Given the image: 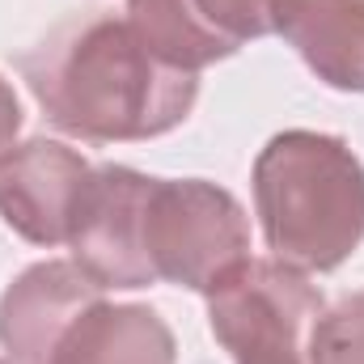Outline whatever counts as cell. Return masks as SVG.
I'll use <instances>...</instances> for the list:
<instances>
[{"mask_svg":"<svg viewBox=\"0 0 364 364\" xmlns=\"http://www.w3.org/2000/svg\"><path fill=\"white\" fill-rule=\"evenodd\" d=\"M17 132H21V102H17L13 85L0 77V161L13 153V144H17Z\"/></svg>","mask_w":364,"mask_h":364,"instance_id":"12","label":"cell"},{"mask_svg":"<svg viewBox=\"0 0 364 364\" xmlns=\"http://www.w3.org/2000/svg\"><path fill=\"white\" fill-rule=\"evenodd\" d=\"M127 21L166 64L199 73L272 34V0H127Z\"/></svg>","mask_w":364,"mask_h":364,"instance_id":"6","label":"cell"},{"mask_svg":"<svg viewBox=\"0 0 364 364\" xmlns=\"http://www.w3.org/2000/svg\"><path fill=\"white\" fill-rule=\"evenodd\" d=\"M322 309L318 284L279 259H250L208 292L212 335L233 364H309V335Z\"/></svg>","mask_w":364,"mask_h":364,"instance_id":"4","label":"cell"},{"mask_svg":"<svg viewBox=\"0 0 364 364\" xmlns=\"http://www.w3.org/2000/svg\"><path fill=\"white\" fill-rule=\"evenodd\" d=\"M51 364H178L170 326L149 305H90Z\"/></svg>","mask_w":364,"mask_h":364,"instance_id":"10","label":"cell"},{"mask_svg":"<svg viewBox=\"0 0 364 364\" xmlns=\"http://www.w3.org/2000/svg\"><path fill=\"white\" fill-rule=\"evenodd\" d=\"M17 68L47 123L90 144L166 136L199 97V73L166 64L136 26L114 13L55 26Z\"/></svg>","mask_w":364,"mask_h":364,"instance_id":"1","label":"cell"},{"mask_svg":"<svg viewBox=\"0 0 364 364\" xmlns=\"http://www.w3.org/2000/svg\"><path fill=\"white\" fill-rule=\"evenodd\" d=\"M149 195L153 178L127 166H97L77 199L68 246L73 263L97 288H149L157 272L149 263Z\"/></svg>","mask_w":364,"mask_h":364,"instance_id":"5","label":"cell"},{"mask_svg":"<svg viewBox=\"0 0 364 364\" xmlns=\"http://www.w3.org/2000/svg\"><path fill=\"white\" fill-rule=\"evenodd\" d=\"M255 212L279 263L335 272L364 242L360 157L326 132H279L255 161Z\"/></svg>","mask_w":364,"mask_h":364,"instance_id":"2","label":"cell"},{"mask_svg":"<svg viewBox=\"0 0 364 364\" xmlns=\"http://www.w3.org/2000/svg\"><path fill=\"white\" fill-rule=\"evenodd\" d=\"M144 242L157 279L208 296L250 263V216L208 178H153Z\"/></svg>","mask_w":364,"mask_h":364,"instance_id":"3","label":"cell"},{"mask_svg":"<svg viewBox=\"0 0 364 364\" xmlns=\"http://www.w3.org/2000/svg\"><path fill=\"white\" fill-rule=\"evenodd\" d=\"M272 34L331 90L364 93V0H272Z\"/></svg>","mask_w":364,"mask_h":364,"instance_id":"9","label":"cell"},{"mask_svg":"<svg viewBox=\"0 0 364 364\" xmlns=\"http://www.w3.org/2000/svg\"><path fill=\"white\" fill-rule=\"evenodd\" d=\"M309 364H364V288L322 309L309 335Z\"/></svg>","mask_w":364,"mask_h":364,"instance_id":"11","label":"cell"},{"mask_svg":"<svg viewBox=\"0 0 364 364\" xmlns=\"http://www.w3.org/2000/svg\"><path fill=\"white\" fill-rule=\"evenodd\" d=\"M102 292L106 288L64 259L26 267L0 296V348L17 364H51L73 322L102 301Z\"/></svg>","mask_w":364,"mask_h":364,"instance_id":"8","label":"cell"},{"mask_svg":"<svg viewBox=\"0 0 364 364\" xmlns=\"http://www.w3.org/2000/svg\"><path fill=\"white\" fill-rule=\"evenodd\" d=\"M0 364H17V360H0Z\"/></svg>","mask_w":364,"mask_h":364,"instance_id":"13","label":"cell"},{"mask_svg":"<svg viewBox=\"0 0 364 364\" xmlns=\"http://www.w3.org/2000/svg\"><path fill=\"white\" fill-rule=\"evenodd\" d=\"M90 161L60 140L34 136L26 144H13V153L0 161L4 225L34 246L68 242V225H73L77 199L90 182Z\"/></svg>","mask_w":364,"mask_h":364,"instance_id":"7","label":"cell"}]
</instances>
